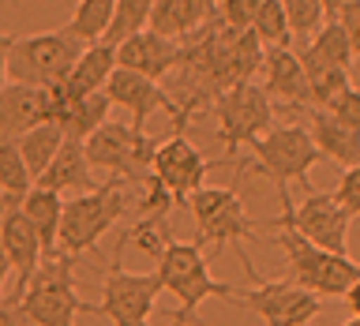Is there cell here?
<instances>
[{
  "label": "cell",
  "mask_w": 360,
  "mask_h": 326,
  "mask_svg": "<svg viewBox=\"0 0 360 326\" xmlns=\"http://www.w3.org/2000/svg\"><path fill=\"white\" fill-rule=\"evenodd\" d=\"M252 34L259 38L263 49H285V45L292 41V30H289L281 0H263V8H259V15L252 22Z\"/></svg>",
  "instance_id": "cell-29"
},
{
  "label": "cell",
  "mask_w": 360,
  "mask_h": 326,
  "mask_svg": "<svg viewBox=\"0 0 360 326\" xmlns=\"http://www.w3.org/2000/svg\"><path fill=\"white\" fill-rule=\"evenodd\" d=\"M45 120H49V101H45L41 86L8 83L0 90V135L4 139H19Z\"/></svg>",
  "instance_id": "cell-18"
},
{
  "label": "cell",
  "mask_w": 360,
  "mask_h": 326,
  "mask_svg": "<svg viewBox=\"0 0 360 326\" xmlns=\"http://www.w3.org/2000/svg\"><path fill=\"white\" fill-rule=\"evenodd\" d=\"M300 53H308L311 60H319V64H330V67H345L349 72V64H353V41H349V34L345 27L338 19H326L319 34H315L311 41H304L300 45Z\"/></svg>",
  "instance_id": "cell-27"
},
{
  "label": "cell",
  "mask_w": 360,
  "mask_h": 326,
  "mask_svg": "<svg viewBox=\"0 0 360 326\" xmlns=\"http://www.w3.org/2000/svg\"><path fill=\"white\" fill-rule=\"evenodd\" d=\"M326 112H330L334 120H342L345 128H353V131H360V90L356 86H349V90H342L330 105H326Z\"/></svg>",
  "instance_id": "cell-33"
},
{
  "label": "cell",
  "mask_w": 360,
  "mask_h": 326,
  "mask_svg": "<svg viewBox=\"0 0 360 326\" xmlns=\"http://www.w3.org/2000/svg\"><path fill=\"white\" fill-rule=\"evenodd\" d=\"M214 120H218V139L225 143V154L240 150V146L255 143L259 135L274 128V105L270 94L255 83H236L214 98Z\"/></svg>",
  "instance_id": "cell-8"
},
{
  "label": "cell",
  "mask_w": 360,
  "mask_h": 326,
  "mask_svg": "<svg viewBox=\"0 0 360 326\" xmlns=\"http://www.w3.org/2000/svg\"><path fill=\"white\" fill-rule=\"evenodd\" d=\"M109 109H112V101L105 98V90H94V94H79L72 105H68L64 112H60V128H64V135L68 139H90L101 124L109 120Z\"/></svg>",
  "instance_id": "cell-24"
},
{
  "label": "cell",
  "mask_w": 360,
  "mask_h": 326,
  "mask_svg": "<svg viewBox=\"0 0 360 326\" xmlns=\"http://www.w3.org/2000/svg\"><path fill=\"white\" fill-rule=\"evenodd\" d=\"M188 207H191V218H195V229H199V236H195V244H210V263L214 259H221V252L225 247H236V255H240V263H244V274L255 281H263L259 278V270L252 266V259L244 255V240H255L259 236V229L255 225L259 221H252L244 214V199L236 195L233 188H207L202 184L199 191H191L188 195Z\"/></svg>",
  "instance_id": "cell-3"
},
{
  "label": "cell",
  "mask_w": 360,
  "mask_h": 326,
  "mask_svg": "<svg viewBox=\"0 0 360 326\" xmlns=\"http://www.w3.org/2000/svg\"><path fill=\"white\" fill-rule=\"evenodd\" d=\"M210 169H214V165L184 139V135H169L165 143L154 146V157H150V173L162 180L165 191H169L176 202L188 199L191 191H199L202 184H207V173H210Z\"/></svg>",
  "instance_id": "cell-13"
},
{
  "label": "cell",
  "mask_w": 360,
  "mask_h": 326,
  "mask_svg": "<svg viewBox=\"0 0 360 326\" xmlns=\"http://www.w3.org/2000/svg\"><path fill=\"white\" fill-rule=\"evenodd\" d=\"M150 11H154V0H117V15H112V27L105 34V41L120 45L124 38L146 30L150 27Z\"/></svg>",
  "instance_id": "cell-30"
},
{
  "label": "cell",
  "mask_w": 360,
  "mask_h": 326,
  "mask_svg": "<svg viewBox=\"0 0 360 326\" xmlns=\"http://www.w3.org/2000/svg\"><path fill=\"white\" fill-rule=\"evenodd\" d=\"M285 8V19H289V30H292V41H311L319 27L326 22V11L319 0H281Z\"/></svg>",
  "instance_id": "cell-31"
},
{
  "label": "cell",
  "mask_w": 360,
  "mask_h": 326,
  "mask_svg": "<svg viewBox=\"0 0 360 326\" xmlns=\"http://www.w3.org/2000/svg\"><path fill=\"white\" fill-rule=\"evenodd\" d=\"M34 188V176L15 139L0 135V202H22V195Z\"/></svg>",
  "instance_id": "cell-28"
},
{
  "label": "cell",
  "mask_w": 360,
  "mask_h": 326,
  "mask_svg": "<svg viewBox=\"0 0 360 326\" xmlns=\"http://www.w3.org/2000/svg\"><path fill=\"white\" fill-rule=\"evenodd\" d=\"M345 304H349V315H356V319H360V278H356V285L345 292Z\"/></svg>",
  "instance_id": "cell-38"
},
{
  "label": "cell",
  "mask_w": 360,
  "mask_h": 326,
  "mask_svg": "<svg viewBox=\"0 0 360 326\" xmlns=\"http://www.w3.org/2000/svg\"><path fill=\"white\" fill-rule=\"evenodd\" d=\"M334 199L342 202V207L360 218V165H349L342 169V176H338V188H334Z\"/></svg>",
  "instance_id": "cell-34"
},
{
  "label": "cell",
  "mask_w": 360,
  "mask_h": 326,
  "mask_svg": "<svg viewBox=\"0 0 360 326\" xmlns=\"http://www.w3.org/2000/svg\"><path fill=\"white\" fill-rule=\"evenodd\" d=\"M0 247L11 259V270H15V289H11V300L19 304L27 281L34 278V270L41 266L45 247L38 229L27 221V214L19 210V202H0Z\"/></svg>",
  "instance_id": "cell-14"
},
{
  "label": "cell",
  "mask_w": 360,
  "mask_h": 326,
  "mask_svg": "<svg viewBox=\"0 0 360 326\" xmlns=\"http://www.w3.org/2000/svg\"><path fill=\"white\" fill-rule=\"evenodd\" d=\"M64 128L56 120H45V124H38V128H30L27 135H19V150H22V162H27V169H30V176L38 180L45 169H49V162L56 157V150L64 146Z\"/></svg>",
  "instance_id": "cell-25"
},
{
  "label": "cell",
  "mask_w": 360,
  "mask_h": 326,
  "mask_svg": "<svg viewBox=\"0 0 360 326\" xmlns=\"http://www.w3.org/2000/svg\"><path fill=\"white\" fill-rule=\"evenodd\" d=\"M270 225H278L274 244L285 252L289 274H292V281H297V285L311 289L319 300H338V296H345V292L356 285L360 266H356L349 255H338V252H326V247H315L308 236H300L285 218H274Z\"/></svg>",
  "instance_id": "cell-4"
},
{
  "label": "cell",
  "mask_w": 360,
  "mask_h": 326,
  "mask_svg": "<svg viewBox=\"0 0 360 326\" xmlns=\"http://www.w3.org/2000/svg\"><path fill=\"white\" fill-rule=\"evenodd\" d=\"M19 210L27 214V221L38 229L45 259L60 255V218H64V195L60 191H45V188H30L22 195Z\"/></svg>",
  "instance_id": "cell-22"
},
{
  "label": "cell",
  "mask_w": 360,
  "mask_h": 326,
  "mask_svg": "<svg viewBox=\"0 0 360 326\" xmlns=\"http://www.w3.org/2000/svg\"><path fill=\"white\" fill-rule=\"evenodd\" d=\"M319 4H323V11H326V19H338V15H342V8L349 4V0H319Z\"/></svg>",
  "instance_id": "cell-39"
},
{
  "label": "cell",
  "mask_w": 360,
  "mask_h": 326,
  "mask_svg": "<svg viewBox=\"0 0 360 326\" xmlns=\"http://www.w3.org/2000/svg\"><path fill=\"white\" fill-rule=\"evenodd\" d=\"M0 326H22V311H19L15 300L0 304Z\"/></svg>",
  "instance_id": "cell-36"
},
{
  "label": "cell",
  "mask_w": 360,
  "mask_h": 326,
  "mask_svg": "<svg viewBox=\"0 0 360 326\" xmlns=\"http://www.w3.org/2000/svg\"><path fill=\"white\" fill-rule=\"evenodd\" d=\"M83 49L86 45L72 38L68 30H45V34L15 38L11 41V53H8V83L53 86L75 67Z\"/></svg>",
  "instance_id": "cell-7"
},
{
  "label": "cell",
  "mask_w": 360,
  "mask_h": 326,
  "mask_svg": "<svg viewBox=\"0 0 360 326\" xmlns=\"http://www.w3.org/2000/svg\"><path fill=\"white\" fill-rule=\"evenodd\" d=\"M342 326H360V319H356V315H353V319H349V322H342Z\"/></svg>",
  "instance_id": "cell-41"
},
{
  "label": "cell",
  "mask_w": 360,
  "mask_h": 326,
  "mask_svg": "<svg viewBox=\"0 0 360 326\" xmlns=\"http://www.w3.org/2000/svg\"><path fill=\"white\" fill-rule=\"evenodd\" d=\"M11 34H0V90L8 86V53H11Z\"/></svg>",
  "instance_id": "cell-37"
},
{
  "label": "cell",
  "mask_w": 360,
  "mask_h": 326,
  "mask_svg": "<svg viewBox=\"0 0 360 326\" xmlns=\"http://www.w3.org/2000/svg\"><path fill=\"white\" fill-rule=\"evenodd\" d=\"M154 139L146 135L143 128L135 124H101V128L86 139V157L94 169H109L112 176H124V180H143L150 169V157H154Z\"/></svg>",
  "instance_id": "cell-11"
},
{
  "label": "cell",
  "mask_w": 360,
  "mask_h": 326,
  "mask_svg": "<svg viewBox=\"0 0 360 326\" xmlns=\"http://www.w3.org/2000/svg\"><path fill=\"white\" fill-rule=\"evenodd\" d=\"M112 15H117V0H79L64 30L83 45H94V41H105Z\"/></svg>",
  "instance_id": "cell-26"
},
{
  "label": "cell",
  "mask_w": 360,
  "mask_h": 326,
  "mask_svg": "<svg viewBox=\"0 0 360 326\" xmlns=\"http://www.w3.org/2000/svg\"><path fill=\"white\" fill-rule=\"evenodd\" d=\"M218 0H154L150 11V30L165 34V38H191L202 22L214 15Z\"/></svg>",
  "instance_id": "cell-21"
},
{
  "label": "cell",
  "mask_w": 360,
  "mask_h": 326,
  "mask_svg": "<svg viewBox=\"0 0 360 326\" xmlns=\"http://www.w3.org/2000/svg\"><path fill=\"white\" fill-rule=\"evenodd\" d=\"M162 278L154 274H135L124 270L120 263H112L101 278V300L98 315H105L112 326H150V311L158 296H162Z\"/></svg>",
  "instance_id": "cell-10"
},
{
  "label": "cell",
  "mask_w": 360,
  "mask_h": 326,
  "mask_svg": "<svg viewBox=\"0 0 360 326\" xmlns=\"http://www.w3.org/2000/svg\"><path fill=\"white\" fill-rule=\"evenodd\" d=\"M278 202H281V218H285L300 236H308L315 247L349 255V225H353V214L334 199V191L315 188L300 199V207L292 202L289 191H278Z\"/></svg>",
  "instance_id": "cell-9"
},
{
  "label": "cell",
  "mask_w": 360,
  "mask_h": 326,
  "mask_svg": "<svg viewBox=\"0 0 360 326\" xmlns=\"http://www.w3.org/2000/svg\"><path fill=\"white\" fill-rule=\"evenodd\" d=\"M263 75H266V83L263 90L270 94V101H285V105L292 109H311V86H308V75H304V64H300V56L289 49H266L263 56Z\"/></svg>",
  "instance_id": "cell-17"
},
{
  "label": "cell",
  "mask_w": 360,
  "mask_h": 326,
  "mask_svg": "<svg viewBox=\"0 0 360 326\" xmlns=\"http://www.w3.org/2000/svg\"><path fill=\"white\" fill-rule=\"evenodd\" d=\"M308 131H311V139L326 162H334L338 169L360 165V131L345 128L326 109H315V105L308 109Z\"/></svg>",
  "instance_id": "cell-20"
},
{
  "label": "cell",
  "mask_w": 360,
  "mask_h": 326,
  "mask_svg": "<svg viewBox=\"0 0 360 326\" xmlns=\"http://www.w3.org/2000/svg\"><path fill=\"white\" fill-rule=\"evenodd\" d=\"M117 72V45L109 41H94L79 53L75 67L64 75V83L75 90V94H94V90H105L109 75Z\"/></svg>",
  "instance_id": "cell-23"
},
{
  "label": "cell",
  "mask_w": 360,
  "mask_h": 326,
  "mask_svg": "<svg viewBox=\"0 0 360 326\" xmlns=\"http://www.w3.org/2000/svg\"><path fill=\"white\" fill-rule=\"evenodd\" d=\"M75 266L79 255H53L41 259L19 296L22 319L34 326H75L79 315H98V304L83 300L75 292Z\"/></svg>",
  "instance_id": "cell-2"
},
{
  "label": "cell",
  "mask_w": 360,
  "mask_h": 326,
  "mask_svg": "<svg viewBox=\"0 0 360 326\" xmlns=\"http://www.w3.org/2000/svg\"><path fill=\"white\" fill-rule=\"evenodd\" d=\"M8 274H11V259L4 255V247H0V296H4V285H8Z\"/></svg>",
  "instance_id": "cell-40"
},
{
  "label": "cell",
  "mask_w": 360,
  "mask_h": 326,
  "mask_svg": "<svg viewBox=\"0 0 360 326\" xmlns=\"http://www.w3.org/2000/svg\"><path fill=\"white\" fill-rule=\"evenodd\" d=\"M90 157H86V143L83 139H64V146L56 150V157L49 162V169L34 180V188H45V191H75V195H83V191L94 188V180H90Z\"/></svg>",
  "instance_id": "cell-19"
},
{
  "label": "cell",
  "mask_w": 360,
  "mask_h": 326,
  "mask_svg": "<svg viewBox=\"0 0 360 326\" xmlns=\"http://www.w3.org/2000/svg\"><path fill=\"white\" fill-rule=\"evenodd\" d=\"M154 274L162 278V289H169L180 300V308L173 311L169 326H207L199 319V304L210 300V296H221V300L233 304V296H236V289L229 281L210 278L202 244H195V240H173V236H169L162 255H158Z\"/></svg>",
  "instance_id": "cell-1"
},
{
  "label": "cell",
  "mask_w": 360,
  "mask_h": 326,
  "mask_svg": "<svg viewBox=\"0 0 360 326\" xmlns=\"http://www.w3.org/2000/svg\"><path fill=\"white\" fill-rule=\"evenodd\" d=\"M128 180L112 176L109 184L90 188L75 199H64V218H60V247L68 255L98 252V240L112 225L120 221V214L128 210V195H124Z\"/></svg>",
  "instance_id": "cell-6"
},
{
  "label": "cell",
  "mask_w": 360,
  "mask_h": 326,
  "mask_svg": "<svg viewBox=\"0 0 360 326\" xmlns=\"http://www.w3.org/2000/svg\"><path fill=\"white\" fill-rule=\"evenodd\" d=\"M233 304L255 311L266 326H311V319L319 315L323 300L311 289L297 285L292 278L285 281H259L255 289L236 292Z\"/></svg>",
  "instance_id": "cell-12"
},
{
  "label": "cell",
  "mask_w": 360,
  "mask_h": 326,
  "mask_svg": "<svg viewBox=\"0 0 360 326\" xmlns=\"http://www.w3.org/2000/svg\"><path fill=\"white\" fill-rule=\"evenodd\" d=\"M180 60H184V45L176 38H165V34H154L150 27L117 45V67L139 72L146 79L169 75L173 67H180Z\"/></svg>",
  "instance_id": "cell-15"
},
{
  "label": "cell",
  "mask_w": 360,
  "mask_h": 326,
  "mask_svg": "<svg viewBox=\"0 0 360 326\" xmlns=\"http://www.w3.org/2000/svg\"><path fill=\"white\" fill-rule=\"evenodd\" d=\"M248 150L255 157V173L274 180L278 191H289V184H300L304 191L311 188V169L323 162L319 146H315L311 131L304 124H281L259 135L255 143H248Z\"/></svg>",
  "instance_id": "cell-5"
},
{
  "label": "cell",
  "mask_w": 360,
  "mask_h": 326,
  "mask_svg": "<svg viewBox=\"0 0 360 326\" xmlns=\"http://www.w3.org/2000/svg\"><path fill=\"white\" fill-rule=\"evenodd\" d=\"M338 22L345 27L349 41H353V53L360 56V0H349V4L342 8V15H338Z\"/></svg>",
  "instance_id": "cell-35"
},
{
  "label": "cell",
  "mask_w": 360,
  "mask_h": 326,
  "mask_svg": "<svg viewBox=\"0 0 360 326\" xmlns=\"http://www.w3.org/2000/svg\"><path fill=\"white\" fill-rule=\"evenodd\" d=\"M105 98L112 105L128 109L131 112V124L135 128H143L146 120H150V112H169V117H176V105L173 98L165 94L162 86H158V79H146L139 72H128V67H117V72L109 75L105 83Z\"/></svg>",
  "instance_id": "cell-16"
},
{
  "label": "cell",
  "mask_w": 360,
  "mask_h": 326,
  "mask_svg": "<svg viewBox=\"0 0 360 326\" xmlns=\"http://www.w3.org/2000/svg\"><path fill=\"white\" fill-rule=\"evenodd\" d=\"M263 0H221V22L229 30H252Z\"/></svg>",
  "instance_id": "cell-32"
}]
</instances>
